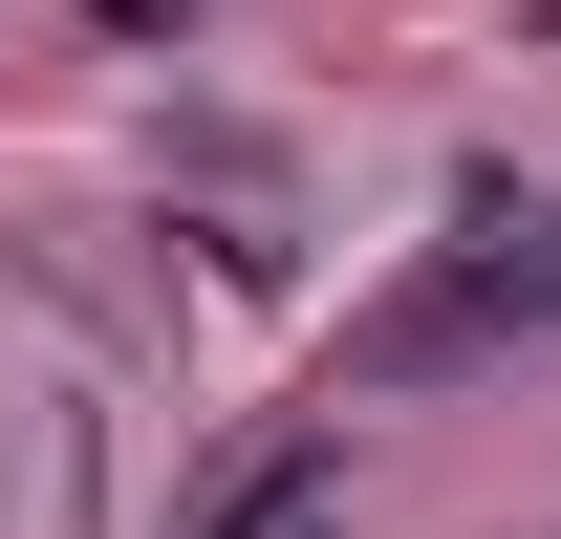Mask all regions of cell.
Instances as JSON below:
<instances>
[{"label": "cell", "instance_id": "obj_1", "mask_svg": "<svg viewBox=\"0 0 561 539\" xmlns=\"http://www.w3.org/2000/svg\"><path fill=\"white\" fill-rule=\"evenodd\" d=\"M324 518H346V454H324V432H280V454L238 474V496H216L195 539H324Z\"/></svg>", "mask_w": 561, "mask_h": 539}]
</instances>
